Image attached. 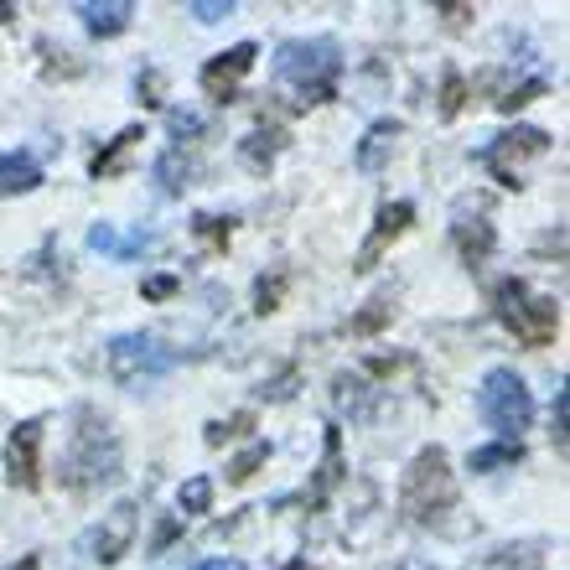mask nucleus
Returning <instances> with one entry per match:
<instances>
[{
	"label": "nucleus",
	"mask_w": 570,
	"mask_h": 570,
	"mask_svg": "<svg viewBox=\"0 0 570 570\" xmlns=\"http://www.w3.org/2000/svg\"><path fill=\"white\" fill-rule=\"evenodd\" d=\"M343 73V52L327 37H291L275 47V78L296 94V105H327Z\"/></svg>",
	"instance_id": "f257e3e1"
},
{
	"label": "nucleus",
	"mask_w": 570,
	"mask_h": 570,
	"mask_svg": "<svg viewBox=\"0 0 570 570\" xmlns=\"http://www.w3.org/2000/svg\"><path fill=\"white\" fill-rule=\"evenodd\" d=\"M58 478L83 493V488H99V482H115L120 478V441L109 431L105 415H94V410H78V431H73V446L62 456Z\"/></svg>",
	"instance_id": "f03ea898"
},
{
	"label": "nucleus",
	"mask_w": 570,
	"mask_h": 570,
	"mask_svg": "<svg viewBox=\"0 0 570 570\" xmlns=\"http://www.w3.org/2000/svg\"><path fill=\"white\" fill-rule=\"evenodd\" d=\"M478 415L488 421V431H498V441H519L534 421L529 384L513 368H488L478 384Z\"/></svg>",
	"instance_id": "7ed1b4c3"
},
{
	"label": "nucleus",
	"mask_w": 570,
	"mask_h": 570,
	"mask_svg": "<svg viewBox=\"0 0 570 570\" xmlns=\"http://www.w3.org/2000/svg\"><path fill=\"white\" fill-rule=\"evenodd\" d=\"M405 513L415 519V524H435L441 513L456 503V482H451V462L441 446H425L415 462H410L405 472Z\"/></svg>",
	"instance_id": "20e7f679"
},
{
	"label": "nucleus",
	"mask_w": 570,
	"mask_h": 570,
	"mask_svg": "<svg viewBox=\"0 0 570 570\" xmlns=\"http://www.w3.org/2000/svg\"><path fill=\"white\" fill-rule=\"evenodd\" d=\"M498 322L529 347H544L560 332V306L550 296H529L524 281L498 285Z\"/></svg>",
	"instance_id": "39448f33"
},
{
	"label": "nucleus",
	"mask_w": 570,
	"mask_h": 570,
	"mask_svg": "<svg viewBox=\"0 0 570 570\" xmlns=\"http://www.w3.org/2000/svg\"><path fill=\"white\" fill-rule=\"evenodd\" d=\"M171 363H177V353L161 347V337H150V332H125L109 343V374L120 384H150V379L171 374Z\"/></svg>",
	"instance_id": "423d86ee"
},
{
	"label": "nucleus",
	"mask_w": 570,
	"mask_h": 570,
	"mask_svg": "<svg viewBox=\"0 0 570 570\" xmlns=\"http://www.w3.org/2000/svg\"><path fill=\"white\" fill-rule=\"evenodd\" d=\"M544 150H550V136H544V130H534V125H513V130H503L493 146L482 150V161L493 166L503 187H519V166H524L529 156H544Z\"/></svg>",
	"instance_id": "0eeeda50"
},
{
	"label": "nucleus",
	"mask_w": 570,
	"mask_h": 570,
	"mask_svg": "<svg viewBox=\"0 0 570 570\" xmlns=\"http://www.w3.org/2000/svg\"><path fill=\"white\" fill-rule=\"evenodd\" d=\"M37 451H42V421H21L11 435H6V478L11 488H42V462H37Z\"/></svg>",
	"instance_id": "6e6552de"
},
{
	"label": "nucleus",
	"mask_w": 570,
	"mask_h": 570,
	"mask_svg": "<svg viewBox=\"0 0 570 570\" xmlns=\"http://www.w3.org/2000/svg\"><path fill=\"white\" fill-rule=\"evenodd\" d=\"M136 529H140V509L130 503V498H120V503L105 513V524L94 529V560L115 566L120 556H130V544H136Z\"/></svg>",
	"instance_id": "1a4fd4ad"
},
{
	"label": "nucleus",
	"mask_w": 570,
	"mask_h": 570,
	"mask_svg": "<svg viewBox=\"0 0 570 570\" xmlns=\"http://www.w3.org/2000/svg\"><path fill=\"white\" fill-rule=\"evenodd\" d=\"M255 58H259L255 42H239V47H228V52H218V58L203 68V89L208 94H234V83L255 68Z\"/></svg>",
	"instance_id": "9d476101"
},
{
	"label": "nucleus",
	"mask_w": 570,
	"mask_h": 570,
	"mask_svg": "<svg viewBox=\"0 0 570 570\" xmlns=\"http://www.w3.org/2000/svg\"><path fill=\"white\" fill-rule=\"evenodd\" d=\"M410 218H415V208H410V203H390V208H379L374 234H368V244L358 249V271H374V259L384 255V244L400 239V234L410 228Z\"/></svg>",
	"instance_id": "9b49d317"
},
{
	"label": "nucleus",
	"mask_w": 570,
	"mask_h": 570,
	"mask_svg": "<svg viewBox=\"0 0 570 570\" xmlns=\"http://www.w3.org/2000/svg\"><path fill=\"white\" fill-rule=\"evenodd\" d=\"M78 16H83V27H89L94 37H120V31L130 27L136 6H130V0H83Z\"/></svg>",
	"instance_id": "f8f14e48"
},
{
	"label": "nucleus",
	"mask_w": 570,
	"mask_h": 570,
	"mask_svg": "<svg viewBox=\"0 0 570 570\" xmlns=\"http://www.w3.org/2000/svg\"><path fill=\"white\" fill-rule=\"evenodd\" d=\"M42 181V166L31 150H0V193H31Z\"/></svg>",
	"instance_id": "ddd939ff"
},
{
	"label": "nucleus",
	"mask_w": 570,
	"mask_h": 570,
	"mask_svg": "<svg viewBox=\"0 0 570 570\" xmlns=\"http://www.w3.org/2000/svg\"><path fill=\"white\" fill-rule=\"evenodd\" d=\"M456 249H462L466 265H482V259L493 255V224H482V218H462V224H456Z\"/></svg>",
	"instance_id": "4468645a"
},
{
	"label": "nucleus",
	"mask_w": 570,
	"mask_h": 570,
	"mask_svg": "<svg viewBox=\"0 0 570 570\" xmlns=\"http://www.w3.org/2000/svg\"><path fill=\"white\" fill-rule=\"evenodd\" d=\"M337 472H343V435H337V425H327V451H322V472H316V488L306 503H322V498L332 493V482H337Z\"/></svg>",
	"instance_id": "2eb2a0df"
},
{
	"label": "nucleus",
	"mask_w": 570,
	"mask_h": 570,
	"mask_svg": "<svg viewBox=\"0 0 570 570\" xmlns=\"http://www.w3.org/2000/svg\"><path fill=\"white\" fill-rule=\"evenodd\" d=\"M400 130H405L400 120H379L374 130L363 136V146H358V166H363V171H374V166L384 161V150L394 146V136H400Z\"/></svg>",
	"instance_id": "dca6fc26"
},
{
	"label": "nucleus",
	"mask_w": 570,
	"mask_h": 570,
	"mask_svg": "<svg viewBox=\"0 0 570 570\" xmlns=\"http://www.w3.org/2000/svg\"><path fill=\"white\" fill-rule=\"evenodd\" d=\"M519 456H524L519 441H493V446H478L466 456V472H498V466H513Z\"/></svg>",
	"instance_id": "f3484780"
},
{
	"label": "nucleus",
	"mask_w": 570,
	"mask_h": 570,
	"mask_svg": "<svg viewBox=\"0 0 570 570\" xmlns=\"http://www.w3.org/2000/svg\"><path fill=\"white\" fill-rule=\"evenodd\" d=\"M136 140H146V130H140V125H125L120 136L109 140L105 156H94V161H89V171H94V177H115V171H120V156L136 146Z\"/></svg>",
	"instance_id": "a211bd4d"
},
{
	"label": "nucleus",
	"mask_w": 570,
	"mask_h": 570,
	"mask_svg": "<svg viewBox=\"0 0 570 570\" xmlns=\"http://www.w3.org/2000/svg\"><path fill=\"white\" fill-rule=\"evenodd\" d=\"M281 146H285L281 130H255V136L244 140V161L255 166V171H271L275 156H281Z\"/></svg>",
	"instance_id": "6ab92c4d"
},
{
	"label": "nucleus",
	"mask_w": 570,
	"mask_h": 570,
	"mask_svg": "<svg viewBox=\"0 0 570 570\" xmlns=\"http://www.w3.org/2000/svg\"><path fill=\"white\" fill-rule=\"evenodd\" d=\"M89 244H94V249H105V255H140V249H150V244H156V239H150V234H136V239H115V228H109V224H94L89 228Z\"/></svg>",
	"instance_id": "aec40b11"
},
{
	"label": "nucleus",
	"mask_w": 570,
	"mask_h": 570,
	"mask_svg": "<svg viewBox=\"0 0 570 570\" xmlns=\"http://www.w3.org/2000/svg\"><path fill=\"white\" fill-rule=\"evenodd\" d=\"M177 503H181V513H208V503H213V478H193V482H181Z\"/></svg>",
	"instance_id": "412c9836"
},
{
	"label": "nucleus",
	"mask_w": 570,
	"mask_h": 570,
	"mask_svg": "<svg viewBox=\"0 0 570 570\" xmlns=\"http://www.w3.org/2000/svg\"><path fill=\"white\" fill-rule=\"evenodd\" d=\"M156 177H161L166 193H181V187H187V161H181L177 150H166L161 161H156Z\"/></svg>",
	"instance_id": "4be33fe9"
},
{
	"label": "nucleus",
	"mask_w": 570,
	"mask_h": 570,
	"mask_svg": "<svg viewBox=\"0 0 570 570\" xmlns=\"http://www.w3.org/2000/svg\"><path fill=\"white\" fill-rule=\"evenodd\" d=\"M265 456H271V446H249L244 456H234V462H228V482H249L255 466H265Z\"/></svg>",
	"instance_id": "5701e85b"
},
{
	"label": "nucleus",
	"mask_w": 570,
	"mask_h": 570,
	"mask_svg": "<svg viewBox=\"0 0 570 570\" xmlns=\"http://www.w3.org/2000/svg\"><path fill=\"white\" fill-rule=\"evenodd\" d=\"M187 11H193L197 21H228V16H234V0H193Z\"/></svg>",
	"instance_id": "b1692460"
},
{
	"label": "nucleus",
	"mask_w": 570,
	"mask_h": 570,
	"mask_svg": "<svg viewBox=\"0 0 570 570\" xmlns=\"http://www.w3.org/2000/svg\"><path fill=\"white\" fill-rule=\"evenodd\" d=\"M244 425H249V415H234V421H213V425H208V446H224V441H234Z\"/></svg>",
	"instance_id": "393cba45"
},
{
	"label": "nucleus",
	"mask_w": 570,
	"mask_h": 570,
	"mask_svg": "<svg viewBox=\"0 0 570 570\" xmlns=\"http://www.w3.org/2000/svg\"><path fill=\"white\" fill-rule=\"evenodd\" d=\"M456 109H462V78L456 73H446V89H441V115H456Z\"/></svg>",
	"instance_id": "a878e982"
},
{
	"label": "nucleus",
	"mask_w": 570,
	"mask_h": 570,
	"mask_svg": "<svg viewBox=\"0 0 570 570\" xmlns=\"http://www.w3.org/2000/svg\"><path fill=\"white\" fill-rule=\"evenodd\" d=\"M140 291H146L150 301H166V296H171V291H177V275H150V281L140 285Z\"/></svg>",
	"instance_id": "bb28decb"
},
{
	"label": "nucleus",
	"mask_w": 570,
	"mask_h": 570,
	"mask_svg": "<svg viewBox=\"0 0 570 570\" xmlns=\"http://www.w3.org/2000/svg\"><path fill=\"white\" fill-rule=\"evenodd\" d=\"M534 94H544V83H524V89H509L503 99H498V105H503V109H519V105H529Z\"/></svg>",
	"instance_id": "cd10ccee"
},
{
	"label": "nucleus",
	"mask_w": 570,
	"mask_h": 570,
	"mask_svg": "<svg viewBox=\"0 0 570 570\" xmlns=\"http://www.w3.org/2000/svg\"><path fill=\"white\" fill-rule=\"evenodd\" d=\"M281 291H285V281H271V285L259 281V291H255L259 306H255V312H275V301H281Z\"/></svg>",
	"instance_id": "c85d7f7f"
},
{
	"label": "nucleus",
	"mask_w": 570,
	"mask_h": 570,
	"mask_svg": "<svg viewBox=\"0 0 570 570\" xmlns=\"http://www.w3.org/2000/svg\"><path fill=\"white\" fill-rule=\"evenodd\" d=\"M390 322V306H374V312H363L358 322H353V332H374V327H384Z\"/></svg>",
	"instance_id": "c756f323"
},
{
	"label": "nucleus",
	"mask_w": 570,
	"mask_h": 570,
	"mask_svg": "<svg viewBox=\"0 0 570 570\" xmlns=\"http://www.w3.org/2000/svg\"><path fill=\"white\" fill-rule=\"evenodd\" d=\"M556 446L566 451V384L556 390Z\"/></svg>",
	"instance_id": "7c9ffc66"
},
{
	"label": "nucleus",
	"mask_w": 570,
	"mask_h": 570,
	"mask_svg": "<svg viewBox=\"0 0 570 570\" xmlns=\"http://www.w3.org/2000/svg\"><path fill=\"white\" fill-rule=\"evenodd\" d=\"M171 130H177V136H197V130H203V120H197V115H181V109H171Z\"/></svg>",
	"instance_id": "2f4dec72"
},
{
	"label": "nucleus",
	"mask_w": 570,
	"mask_h": 570,
	"mask_svg": "<svg viewBox=\"0 0 570 570\" xmlns=\"http://www.w3.org/2000/svg\"><path fill=\"white\" fill-rule=\"evenodd\" d=\"M197 234H208V239H228V218H197Z\"/></svg>",
	"instance_id": "473e14b6"
},
{
	"label": "nucleus",
	"mask_w": 570,
	"mask_h": 570,
	"mask_svg": "<svg viewBox=\"0 0 570 570\" xmlns=\"http://www.w3.org/2000/svg\"><path fill=\"white\" fill-rule=\"evenodd\" d=\"M11 570H42V560H37V556H21Z\"/></svg>",
	"instance_id": "72a5a7b5"
},
{
	"label": "nucleus",
	"mask_w": 570,
	"mask_h": 570,
	"mask_svg": "<svg viewBox=\"0 0 570 570\" xmlns=\"http://www.w3.org/2000/svg\"><path fill=\"white\" fill-rule=\"evenodd\" d=\"M213 570H249L244 560H224V566H213Z\"/></svg>",
	"instance_id": "f704fd0d"
},
{
	"label": "nucleus",
	"mask_w": 570,
	"mask_h": 570,
	"mask_svg": "<svg viewBox=\"0 0 570 570\" xmlns=\"http://www.w3.org/2000/svg\"><path fill=\"white\" fill-rule=\"evenodd\" d=\"M285 570H316V566H306V560H296V566H285Z\"/></svg>",
	"instance_id": "c9c22d12"
}]
</instances>
